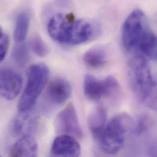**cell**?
Instances as JSON below:
<instances>
[{
	"instance_id": "obj_3",
	"label": "cell",
	"mask_w": 157,
	"mask_h": 157,
	"mask_svg": "<svg viewBox=\"0 0 157 157\" xmlns=\"http://www.w3.org/2000/svg\"><path fill=\"white\" fill-rule=\"evenodd\" d=\"M132 124V120L127 114L121 113L113 117L105 125L98 139L102 151L111 155L117 154L124 145Z\"/></svg>"
},
{
	"instance_id": "obj_20",
	"label": "cell",
	"mask_w": 157,
	"mask_h": 157,
	"mask_svg": "<svg viewBox=\"0 0 157 157\" xmlns=\"http://www.w3.org/2000/svg\"><path fill=\"white\" fill-rule=\"evenodd\" d=\"M2 34V29H1V28L0 26V35Z\"/></svg>"
},
{
	"instance_id": "obj_9",
	"label": "cell",
	"mask_w": 157,
	"mask_h": 157,
	"mask_svg": "<svg viewBox=\"0 0 157 157\" xmlns=\"http://www.w3.org/2000/svg\"><path fill=\"white\" fill-rule=\"evenodd\" d=\"M72 92V88L69 81L59 77L50 81L47 90V96L52 103L59 106L70 98Z\"/></svg>"
},
{
	"instance_id": "obj_7",
	"label": "cell",
	"mask_w": 157,
	"mask_h": 157,
	"mask_svg": "<svg viewBox=\"0 0 157 157\" xmlns=\"http://www.w3.org/2000/svg\"><path fill=\"white\" fill-rule=\"evenodd\" d=\"M55 128L56 132L61 135H67L77 138L82 137L77 111L72 103L57 115L55 120Z\"/></svg>"
},
{
	"instance_id": "obj_17",
	"label": "cell",
	"mask_w": 157,
	"mask_h": 157,
	"mask_svg": "<svg viewBox=\"0 0 157 157\" xmlns=\"http://www.w3.org/2000/svg\"><path fill=\"white\" fill-rule=\"evenodd\" d=\"M30 46L33 52L37 56L44 57L48 54V50L47 45L38 35H36L32 38Z\"/></svg>"
},
{
	"instance_id": "obj_4",
	"label": "cell",
	"mask_w": 157,
	"mask_h": 157,
	"mask_svg": "<svg viewBox=\"0 0 157 157\" xmlns=\"http://www.w3.org/2000/svg\"><path fill=\"white\" fill-rule=\"evenodd\" d=\"M49 77L48 68L43 64H36L29 69L25 90L19 100V113L29 111L37 101Z\"/></svg>"
},
{
	"instance_id": "obj_2",
	"label": "cell",
	"mask_w": 157,
	"mask_h": 157,
	"mask_svg": "<svg viewBox=\"0 0 157 157\" xmlns=\"http://www.w3.org/2000/svg\"><path fill=\"white\" fill-rule=\"evenodd\" d=\"M128 77L133 92L141 101L151 106L155 103L156 84L148 59L135 55L129 62Z\"/></svg>"
},
{
	"instance_id": "obj_16",
	"label": "cell",
	"mask_w": 157,
	"mask_h": 157,
	"mask_svg": "<svg viewBox=\"0 0 157 157\" xmlns=\"http://www.w3.org/2000/svg\"><path fill=\"white\" fill-rule=\"evenodd\" d=\"M12 57L18 65L25 66L29 59V50L28 45L22 42L17 45L13 50Z\"/></svg>"
},
{
	"instance_id": "obj_6",
	"label": "cell",
	"mask_w": 157,
	"mask_h": 157,
	"mask_svg": "<svg viewBox=\"0 0 157 157\" xmlns=\"http://www.w3.org/2000/svg\"><path fill=\"white\" fill-rule=\"evenodd\" d=\"M118 81L112 75L104 79H98L91 75H86L84 79L83 90L86 97L92 101L115 95L119 90Z\"/></svg>"
},
{
	"instance_id": "obj_13",
	"label": "cell",
	"mask_w": 157,
	"mask_h": 157,
	"mask_svg": "<svg viewBox=\"0 0 157 157\" xmlns=\"http://www.w3.org/2000/svg\"><path fill=\"white\" fill-rule=\"evenodd\" d=\"M36 124V117L34 116L29 114L28 111L20 113L12 122L10 131L13 136H25L34 128Z\"/></svg>"
},
{
	"instance_id": "obj_1",
	"label": "cell",
	"mask_w": 157,
	"mask_h": 157,
	"mask_svg": "<svg viewBox=\"0 0 157 157\" xmlns=\"http://www.w3.org/2000/svg\"><path fill=\"white\" fill-rule=\"evenodd\" d=\"M47 30L53 40L69 45L87 42L94 33L92 24L87 20L77 19L72 13H63L55 14L50 19Z\"/></svg>"
},
{
	"instance_id": "obj_19",
	"label": "cell",
	"mask_w": 157,
	"mask_h": 157,
	"mask_svg": "<svg viewBox=\"0 0 157 157\" xmlns=\"http://www.w3.org/2000/svg\"><path fill=\"white\" fill-rule=\"evenodd\" d=\"M150 127V121L146 116L142 117L139 121L138 127L136 128V132L138 134H142L145 133Z\"/></svg>"
},
{
	"instance_id": "obj_10",
	"label": "cell",
	"mask_w": 157,
	"mask_h": 157,
	"mask_svg": "<svg viewBox=\"0 0 157 157\" xmlns=\"http://www.w3.org/2000/svg\"><path fill=\"white\" fill-rule=\"evenodd\" d=\"M51 153L56 157H78L81 154V146L75 138L61 135L54 140Z\"/></svg>"
},
{
	"instance_id": "obj_18",
	"label": "cell",
	"mask_w": 157,
	"mask_h": 157,
	"mask_svg": "<svg viewBox=\"0 0 157 157\" xmlns=\"http://www.w3.org/2000/svg\"><path fill=\"white\" fill-rule=\"evenodd\" d=\"M9 45V37L6 34L0 35V63L5 58Z\"/></svg>"
},
{
	"instance_id": "obj_15",
	"label": "cell",
	"mask_w": 157,
	"mask_h": 157,
	"mask_svg": "<svg viewBox=\"0 0 157 157\" xmlns=\"http://www.w3.org/2000/svg\"><path fill=\"white\" fill-rule=\"evenodd\" d=\"M30 23L29 13L23 11L19 13L16 18L15 25L13 33L14 40L18 42H23L26 39Z\"/></svg>"
},
{
	"instance_id": "obj_11",
	"label": "cell",
	"mask_w": 157,
	"mask_h": 157,
	"mask_svg": "<svg viewBox=\"0 0 157 157\" xmlns=\"http://www.w3.org/2000/svg\"><path fill=\"white\" fill-rule=\"evenodd\" d=\"M107 113L102 105L94 108L88 116V126L92 136L98 140L106 122Z\"/></svg>"
},
{
	"instance_id": "obj_12",
	"label": "cell",
	"mask_w": 157,
	"mask_h": 157,
	"mask_svg": "<svg viewBox=\"0 0 157 157\" xmlns=\"http://www.w3.org/2000/svg\"><path fill=\"white\" fill-rule=\"evenodd\" d=\"M38 146L36 141L29 135L23 136L10 149L12 157H36Z\"/></svg>"
},
{
	"instance_id": "obj_5",
	"label": "cell",
	"mask_w": 157,
	"mask_h": 157,
	"mask_svg": "<svg viewBox=\"0 0 157 157\" xmlns=\"http://www.w3.org/2000/svg\"><path fill=\"white\" fill-rule=\"evenodd\" d=\"M150 29L144 12L139 9L133 10L123 24L122 40L125 49L136 53L140 43Z\"/></svg>"
},
{
	"instance_id": "obj_14",
	"label": "cell",
	"mask_w": 157,
	"mask_h": 157,
	"mask_svg": "<svg viewBox=\"0 0 157 157\" xmlns=\"http://www.w3.org/2000/svg\"><path fill=\"white\" fill-rule=\"evenodd\" d=\"M107 54L101 47H94L87 50L83 56V61L89 68L97 69L102 67L106 63Z\"/></svg>"
},
{
	"instance_id": "obj_8",
	"label": "cell",
	"mask_w": 157,
	"mask_h": 157,
	"mask_svg": "<svg viewBox=\"0 0 157 157\" xmlns=\"http://www.w3.org/2000/svg\"><path fill=\"white\" fill-rule=\"evenodd\" d=\"M23 86L21 77L12 69H0V96L11 100L20 94Z\"/></svg>"
}]
</instances>
